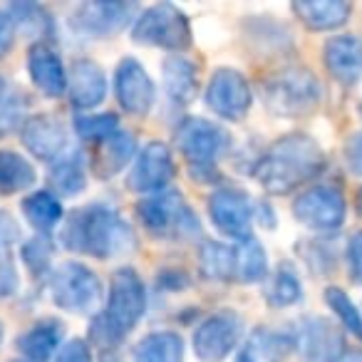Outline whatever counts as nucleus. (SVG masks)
I'll list each match as a JSON object with an SVG mask.
<instances>
[{"instance_id":"f257e3e1","label":"nucleus","mask_w":362,"mask_h":362,"mask_svg":"<svg viewBox=\"0 0 362 362\" xmlns=\"http://www.w3.org/2000/svg\"><path fill=\"white\" fill-rule=\"evenodd\" d=\"M60 241L65 248L82 256L107 258L122 256L134 248L136 238L132 226L107 204H87L65 218L60 231Z\"/></svg>"},{"instance_id":"f03ea898","label":"nucleus","mask_w":362,"mask_h":362,"mask_svg":"<svg viewBox=\"0 0 362 362\" xmlns=\"http://www.w3.org/2000/svg\"><path fill=\"white\" fill-rule=\"evenodd\" d=\"M327 156L313 136L286 134L268 146L258 159L256 174L258 184L271 194H291L305 181L317 179L325 171Z\"/></svg>"},{"instance_id":"7ed1b4c3","label":"nucleus","mask_w":362,"mask_h":362,"mask_svg":"<svg viewBox=\"0 0 362 362\" xmlns=\"http://www.w3.org/2000/svg\"><path fill=\"white\" fill-rule=\"evenodd\" d=\"M146 310V291L134 268H119L110 281L107 305L92 320L90 337L100 347H117L136 327Z\"/></svg>"},{"instance_id":"20e7f679","label":"nucleus","mask_w":362,"mask_h":362,"mask_svg":"<svg viewBox=\"0 0 362 362\" xmlns=\"http://www.w3.org/2000/svg\"><path fill=\"white\" fill-rule=\"evenodd\" d=\"M176 146L189 161L197 181H218L216 159L228 149L231 136L216 122L202 119V117H187L176 127Z\"/></svg>"},{"instance_id":"39448f33","label":"nucleus","mask_w":362,"mask_h":362,"mask_svg":"<svg viewBox=\"0 0 362 362\" xmlns=\"http://www.w3.org/2000/svg\"><path fill=\"white\" fill-rule=\"evenodd\" d=\"M263 102L278 117H305L320 105V80L308 67H286L273 72L261 85Z\"/></svg>"},{"instance_id":"423d86ee","label":"nucleus","mask_w":362,"mask_h":362,"mask_svg":"<svg viewBox=\"0 0 362 362\" xmlns=\"http://www.w3.org/2000/svg\"><path fill=\"white\" fill-rule=\"evenodd\" d=\"M136 216L141 226L161 241H184L202 231L194 209L184 202L179 192H171V189L141 199L136 204Z\"/></svg>"},{"instance_id":"0eeeda50","label":"nucleus","mask_w":362,"mask_h":362,"mask_svg":"<svg viewBox=\"0 0 362 362\" xmlns=\"http://www.w3.org/2000/svg\"><path fill=\"white\" fill-rule=\"evenodd\" d=\"M47 288H50L52 303L67 313L87 315L102 300V283L97 278V273L92 268H87L85 263L77 261H67L62 266H57L50 273Z\"/></svg>"},{"instance_id":"6e6552de","label":"nucleus","mask_w":362,"mask_h":362,"mask_svg":"<svg viewBox=\"0 0 362 362\" xmlns=\"http://www.w3.org/2000/svg\"><path fill=\"white\" fill-rule=\"evenodd\" d=\"M134 42L164 50H187L192 45V28L189 18L171 3H159L141 13L132 30Z\"/></svg>"},{"instance_id":"1a4fd4ad","label":"nucleus","mask_w":362,"mask_h":362,"mask_svg":"<svg viewBox=\"0 0 362 362\" xmlns=\"http://www.w3.org/2000/svg\"><path fill=\"white\" fill-rule=\"evenodd\" d=\"M345 197L332 184H315L293 202V214L313 231H335L345 223Z\"/></svg>"},{"instance_id":"9d476101","label":"nucleus","mask_w":362,"mask_h":362,"mask_svg":"<svg viewBox=\"0 0 362 362\" xmlns=\"http://www.w3.org/2000/svg\"><path fill=\"white\" fill-rule=\"evenodd\" d=\"M251 85L238 70L221 67L211 75L206 87V105L214 115L228 122H241L251 110Z\"/></svg>"},{"instance_id":"9b49d317","label":"nucleus","mask_w":362,"mask_h":362,"mask_svg":"<svg viewBox=\"0 0 362 362\" xmlns=\"http://www.w3.org/2000/svg\"><path fill=\"white\" fill-rule=\"evenodd\" d=\"M243 322L236 313L223 310L209 315L194 332V352L204 362H223L238 345Z\"/></svg>"},{"instance_id":"f8f14e48","label":"nucleus","mask_w":362,"mask_h":362,"mask_svg":"<svg viewBox=\"0 0 362 362\" xmlns=\"http://www.w3.org/2000/svg\"><path fill=\"white\" fill-rule=\"evenodd\" d=\"M209 216L211 223L228 238L236 241H248L253 223V209L248 202V194H243L236 187H223L211 194L209 199Z\"/></svg>"},{"instance_id":"ddd939ff","label":"nucleus","mask_w":362,"mask_h":362,"mask_svg":"<svg viewBox=\"0 0 362 362\" xmlns=\"http://www.w3.org/2000/svg\"><path fill=\"white\" fill-rule=\"evenodd\" d=\"M296 347L303 362H340L347 355L345 335L325 317H308L296 332Z\"/></svg>"},{"instance_id":"4468645a","label":"nucleus","mask_w":362,"mask_h":362,"mask_svg":"<svg viewBox=\"0 0 362 362\" xmlns=\"http://www.w3.org/2000/svg\"><path fill=\"white\" fill-rule=\"evenodd\" d=\"M174 174L176 164L171 159L169 146L164 141H149L136 156L134 166L127 176V187L139 194L164 192L169 187V181L174 179Z\"/></svg>"},{"instance_id":"2eb2a0df","label":"nucleus","mask_w":362,"mask_h":362,"mask_svg":"<svg viewBox=\"0 0 362 362\" xmlns=\"http://www.w3.org/2000/svg\"><path fill=\"white\" fill-rule=\"evenodd\" d=\"M23 146L30 151L35 159L55 164L60 156L70 151L67 139V127L55 115H33L21 127Z\"/></svg>"},{"instance_id":"dca6fc26","label":"nucleus","mask_w":362,"mask_h":362,"mask_svg":"<svg viewBox=\"0 0 362 362\" xmlns=\"http://www.w3.org/2000/svg\"><path fill=\"white\" fill-rule=\"evenodd\" d=\"M134 3H82L72 13V28L87 37H110L134 18Z\"/></svg>"},{"instance_id":"f3484780","label":"nucleus","mask_w":362,"mask_h":362,"mask_svg":"<svg viewBox=\"0 0 362 362\" xmlns=\"http://www.w3.org/2000/svg\"><path fill=\"white\" fill-rule=\"evenodd\" d=\"M115 92L122 110L129 115H146L154 105V82L146 70L134 60L124 57L115 70Z\"/></svg>"},{"instance_id":"a211bd4d","label":"nucleus","mask_w":362,"mask_h":362,"mask_svg":"<svg viewBox=\"0 0 362 362\" xmlns=\"http://www.w3.org/2000/svg\"><path fill=\"white\" fill-rule=\"evenodd\" d=\"M28 75L37 92L45 97H62L67 92V70L62 57L50 42H33L28 50Z\"/></svg>"},{"instance_id":"6ab92c4d","label":"nucleus","mask_w":362,"mask_h":362,"mask_svg":"<svg viewBox=\"0 0 362 362\" xmlns=\"http://www.w3.org/2000/svg\"><path fill=\"white\" fill-rule=\"evenodd\" d=\"M67 95L77 110H95L107 97V75L95 60H75L67 72Z\"/></svg>"},{"instance_id":"aec40b11","label":"nucleus","mask_w":362,"mask_h":362,"mask_svg":"<svg viewBox=\"0 0 362 362\" xmlns=\"http://www.w3.org/2000/svg\"><path fill=\"white\" fill-rule=\"evenodd\" d=\"M65 325L57 317H40L16 340L18 352L25 362H50L60 352Z\"/></svg>"},{"instance_id":"412c9836","label":"nucleus","mask_w":362,"mask_h":362,"mask_svg":"<svg viewBox=\"0 0 362 362\" xmlns=\"http://www.w3.org/2000/svg\"><path fill=\"white\" fill-rule=\"evenodd\" d=\"M322 60L340 85H355L362 77V40L355 35L330 37L322 47Z\"/></svg>"},{"instance_id":"4be33fe9","label":"nucleus","mask_w":362,"mask_h":362,"mask_svg":"<svg viewBox=\"0 0 362 362\" xmlns=\"http://www.w3.org/2000/svg\"><path fill=\"white\" fill-rule=\"evenodd\" d=\"M293 347H296V335L261 325L246 337L236 362H286Z\"/></svg>"},{"instance_id":"5701e85b","label":"nucleus","mask_w":362,"mask_h":362,"mask_svg":"<svg viewBox=\"0 0 362 362\" xmlns=\"http://www.w3.org/2000/svg\"><path fill=\"white\" fill-rule=\"evenodd\" d=\"M136 139L132 132L117 129L110 139H105L102 144H97L95 159H92V171L100 179H112L115 174H119L129 159L134 156Z\"/></svg>"},{"instance_id":"b1692460","label":"nucleus","mask_w":362,"mask_h":362,"mask_svg":"<svg viewBox=\"0 0 362 362\" xmlns=\"http://www.w3.org/2000/svg\"><path fill=\"white\" fill-rule=\"evenodd\" d=\"M350 11L352 6L342 0H298L293 3V13L310 30H335L350 18Z\"/></svg>"},{"instance_id":"393cba45","label":"nucleus","mask_w":362,"mask_h":362,"mask_svg":"<svg viewBox=\"0 0 362 362\" xmlns=\"http://www.w3.org/2000/svg\"><path fill=\"white\" fill-rule=\"evenodd\" d=\"M8 16L13 18L16 33H23L30 37L33 42H50L55 35V21H52L50 11L37 3H13L8 8Z\"/></svg>"},{"instance_id":"a878e982","label":"nucleus","mask_w":362,"mask_h":362,"mask_svg":"<svg viewBox=\"0 0 362 362\" xmlns=\"http://www.w3.org/2000/svg\"><path fill=\"white\" fill-rule=\"evenodd\" d=\"M21 211L25 216V221L30 223L35 231H40V236L50 233L55 226H60L65 221V211H62L60 199L52 192H33L23 199Z\"/></svg>"},{"instance_id":"bb28decb","label":"nucleus","mask_w":362,"mask_h":362,"mask_svg":"<svg viewBox=\"0 0 362 362\" xmlns=\"http://www.w3.org/2000/svg\"><path fill=\"white\" fill-rule=\"evenodd\" d=\"M161 70H164V87L169 100L174 105H189L199 87L197 65L187 57H171L164 62Z\"/></svg>"},{"instance_id":"cd10ccee","label":"nucleus","mask_w":362,"mask_h":362,"mask_svg":"<svg viewBox=\"0 0 362 362\" xmlns=\"http://www.w3.org/2000/svg\"><path fill=\"white\" fill-rule=\"evenodd\" d=\"M37 181L35 166L13 149H0V194L13 197L30 189Z\"/></svg>"},{"instance_id":"c85d7f7f","label":"nucleus","mask_w":362,"mask_h":362,"mask_svg":"<svg viewBox=\"0 0 362 362\" xmlns=\"http://www.w3.org/2000/svg\"><path fill=\"white\" fill-rule=\"evenodd\" d=\"M134 362H184V340L169 330L151 332L134 345Z\"/></svg>"},{"instance_id":"c756f323","label":"nucleus","mask_w":362,"mask_h":362,"mask_svg":"<svg viewBox=\"0 0 362 362\" xmlns=\"http://www.w3.org/2000/svg\"><path fill=\"white\" fill-rule=\"evenodd\" d=\"M50 184L57 194H62V197H75V194L85 192L87 169H85V159H82L80 151L70 149L65 156H60V159L52 164Z\"/></svg>"},{"instance_id":"7c9ffc66","label":"nucleus","mask_w":362,"mask_h":362,"mask_svg":"<svg viewBox=\"0 0 362 362\" xmlns=\"http://www.w3.org/2000/svg\"><path fill=\"white\" fill-rule=\"evenodd\" d=\"M204 276L214 281H236V248L218 241H204L199 248Z\"/></svg>"},{"instance_id":"2f4dec72","label":"nucleus","mask_w":362,"mask_h":362,"mask_svg":"<svg viewBox=\"0 0 362 362\" xmlns=\"http://www.w3.org/2000/svg\"><path fill=\"white\" fill-rule=\"evenodd\" d=\"M263 298H266L268 305L273 308H291L298 305L303 300V286L298 281L296 271L286 263L276 268L271 278L266 281V288H263Z\"/></svg>"},{"instance_id":"473e14b6","label":"nucleus","mask_w":362,"mask_h":362,"mask_svg":"<svg viewBox=\"0 0 362 362\" xmlns=\"http://www.w3.org/2000/svg\"><path fill=\"white\" fill-rule=\"evenodd\" d=\"M268 278V256L256 238H248L236 248V281L258 283Z\"/></svg>"},{"instance_id":"72a5a7b5","label":"nucleus","mask_w":362,"mask_h":362,"mask_svg":"<svg viewBox=\"0 0 362 362\" xmlns=\"http://www.w3.org/2000/svg\"><path fill=\"white\" fill-rule=\"evenodd\" d=\"M52 241L47 236H33L30 241L23 243L21 248V258L25 263V268L30 271V276L35 278H45L52 273Z\"/></svg>"},{"instance_id":"f704fd0d","label":"nucleus","mask_w":362,"mask_h":362,"mask_svg":"<svg viewBox=\"0 0 362 362\" xmlns=\"http://www.w3.org/2000/svg\"><path fill=\"white\" fill-rule=\"evenodd\" d=\"M23 115H25V97L0 75V134L16 129L21 122H25Z\"/></svg>"},{"instance_id":"c9c22d12","label":"nucleus","mask_w":362,"mask_h":362,"mask_svg":"<svg viewBox=\"0 0 362 362\" xmlns=\"http://www.w3.org/2000/svg\"><path fill=\"white\" fill-rule=\"evenodd\" d=\"M325 303L332 308V313L340 317V322L345 325V330H350L352 335L362 340V313L357 310L355 303L347 298V293L340 291V288H335V286L325 288Z\"/></svg>"},{"instance_id":"e433bc0d","label":"nucleus","mask_w":362,"mask_h":362,"mask_svg":"<svg viewBox=\"0 0 362 362\" xmlns=\"http://www.w3.org/2000/svg\"><path fill=\"white\" fill-rule=\"evenodd\" d=\"M117 129H119V122H117L115 115H85L75 119L77 136L85 141H92V144H102Z\"/></svg>"},{"instance_id":"4c0bfd02","label":"nucleus","mask_w":362,"mask_h":362,"mask_svg":"<svg viewBox=\"0 0 362 362\" xmlns=\"http://www.w3.org/2000/svg\"><path fill=\"white\" fill-rule=\"evenodd\" d=\"M18 291V268L11 251H0V298H11Z\"/></svg>"},{"instance_id":"58836bf2","label":"nucleus","mask_w":362,"mask_h":362,"mask_svg":"<svg viewBox=\"0 0 362 362\" xmlns=\"http://www.w3.org/2000/svg\"><path fill=\"white\" fill-rule=\"evenodd\" d=\"M347 273H350V281L362 286V231H355L352 238L347 241Z\"/></svg>"},{"instance_id":"ea45409f","label":"nucleus","mask_w":362,"mask_h":362,"mask_svg":"<svg viewBox=\"0 0 362 362\" xmlns=\"http://www.w3.org/2000/svg\"><path fill=\"white\" fill-rule=\"evenodd\" d=\"M55 362H92V350L87 345V340L72 337L60 347V352L55 355Z\"/></svg>"},{"instance_id":"a19ab883","label":"nucleus","mask_w":362,"mask_h":362,"mask_svg":"<svg viewBox=\"0 0 362 362\" xmlns=\"http://www.w3.org/2000/svg\"><path fill=\"white\" fill-rule=\"evenodd\" d=\"M21 241V226L8 211H0V251H11Z\"/></svg>"},{"instance_id":"79ce46f5","label":"nucleus","mask_w":362,"mask_h":362,"mask_svg":"<svg viewBox=\"0 0 362 362\" xmlns=\"http://www.w3.org/2000/svg\"><path fill=\"white\" fill-rule=\"evenodd\" d=\"M342 151H345V161H347V166H350L352 174L362 176V132L352 134Z\"/></svg>"},{"instance_id":"37998d69","label":"nucleus","mask_w":362,"mask_h":362,"mask_svg":"<svg viewBox=\"0 0 362 362\" xmlns=\"http://www.w3.org/2000/svg\"><path fill=\"white\" fill-rule=\"evenodd\" d=\"M16 25L13 18L8 16V11H0V57H6L11 52L13 42H16Z\"/></svg>"},{"instance_id":"c03bdc74","label":"nucleus","mask_w":362,"mask_h":362,"mask_svg":"<svg viewBox=\"0 0 362 362\" xmlns=\"http://www.w3.org/2000/svg\"><path fill=\"white\" fill-rule=\"evenodd\" d=\"M345 362H362V352H352L350 357H342Z\"/></svg>"},{"instance_id":"a18cd8bd","label":"nucleus","mask_w":362,"mask_h":362,"mask_svg":"<svg viewBox=\"0 0 362 362\" xmlns=\"http://www.w3.org/2000/svg\"><path fill=\"white\" fill-rule=\"evenodd\" d=\"M357 209H360V214H362V189H360V194H357Z\"/></svg>"},{"instance_id":"49530a36","label":"nucleus","mask_w":362,"mask_h":362,"mask_svg":"<svg viewBox=\"0 0 362 362\" xmlns=\"http://www.w3.org/2000/svg\"><path fill=\"white\" fill-rule=\"evenodd\" d=\"M3 332H6V327H3V322H0V345H3Z\"/></svg>"},{"instance_id":"de8ad7c7","label":"nucleus","mask_w":362,"mask_h":362,"mask_svg":"<svg viewBox=\"0 0 362 362\" xmlns=\"http://www.w3.org/2000/svg\"><path fill=\"white\" fill-rule=\"evenodd\" d=\"M11 362H25V360H11Z\"/></svg>"},{"instance_id":"09e8293b","label":"nucleus","mask_w":362,"mask_h":362,"mask_svg":"<svg viewBox=\"0 0 362 362\" xmlns=\"http://www.w3.org/2000/svg\"><path fill=\"white\" fill-rule=\"evenodd\" d=\"M360 112H362V102H360Z\"/></svg>"}]
</instances>
